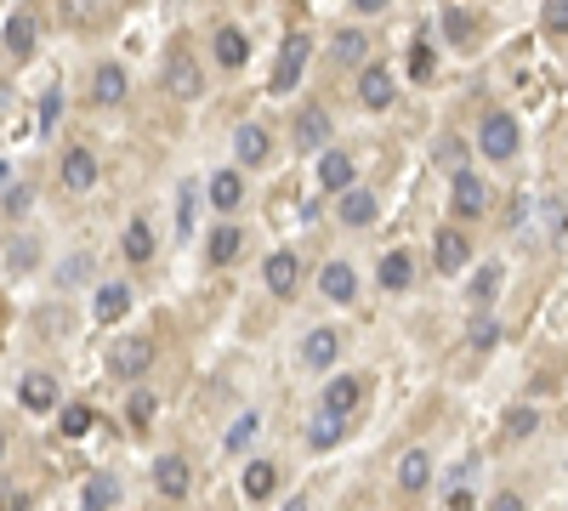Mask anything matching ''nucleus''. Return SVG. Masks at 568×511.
Returning a JSON list of instances; mask_svg holds the SVG:
<instances>
[{"label": "nucleus", "instance_id": "nucleus-21", "mask_svg": "<svg viewBox=\"0 0 568 511\" xmlns=\"http://www.w3.org/2000/svg\"><path fill=\"white\" fill-rule=\"evenodd\" d=\"M120 256H125V262H131V267H148V262H154V228H148L142 216H131V222H125Z\"/></svg>", "mask_w": 568, "mask_h": 511}, {"label": "nucleus", "instance_id": "nucleus-17", "mask_svg": "<svg viewBox=\"0 0 568 511\" xmlns=\"http://www.w3.org/2000/svg\"><path fill=\"white\" fill-rule=\"evenodd\" d=\"M358 404H364V381H358V375H336L319 398V409H330V415H341V421H347Z\"/></svg>", "mask_w": 568, "mask_h": 511}, {"label": "nucleus", "instance_id": "nucleus-24", "mask_svg": "<svg viewBox=\"0 0 568 511\" xmlns=\"http://www.w3.org/2000/svg\"><path fill=\"white\" fill-rule=\"evenodd\" d=\"M239 489H245V500H250V506H262L267 494L279 489V466H273V460H250V466H245V477H239Z\"/></svg>", "mask_w": 568, "mask_h": 511}, {"label": "nucleus", "instance_id": "nucleus-48", "mask_svg": "<svg viewBox=\"0 0 568 511\" xmlns=\"http://www.w3.org/2000/svg\"><path fill=\"white\" fill-rule=\"evenodd\" d=\"M489 511H529V506H523V494H512V489H500L495 500H489Z\"/></svg>", "mask_w": 568, "mask_h": 511}, {"label": "nucleus", "instance_id": "nucleus-23", "mask_svg": "<svg viewBox=\"0 0 568 511\" xmlns=\"http://www.w3.org/2000/svg\"><path fill=\"white\" fill-rule=\"evenodd\" d=\"M341 222H347V228H370L375 216H381V199L370 194V188H347V194H341Z\"/></svg>", "mask_w": 568, "mask_h": 511}, {"label": "nucleus", "instance_id": "nucleus-28", "mask_svg": "<svg viewBox=\"0 0 568 511\" xmlns=\"http://www.w3.org/2000/svg\"><path fill=\"white\" fill-rule=\"evenodd\" d=\"M330 57H336L341 69H364V57H370V35H364V29H341V35L330 40Z\"/></svg>", "mask_w": 568, "mask_h": 511}, {"label": "nucleus", "instance_id": "nucleus-30", "mask_svg": "<svg viewBox=\"0 0 568 511\" xmlns=\"http://www.w3.org/2000/svg\"><path fill=\"white\" fill-rule=\"evenodd\" d=\"M341 432H347V421H341V415H330V409H319V415L307 421V443H313L319 455H324V449H336Z\"/></svg>", "mask_w": 568, "mask_h": 511}, {"label": "nucleus", "instance_id": "nucleus-5", "mask_svg": "<svg viewBox=\"0 0 568 511\" xmlns=\"http://www.w3.org/2000/svg\"><path fill=\"white\" fill-rule=\"evenodd\" d=\"M57 177H63V188H69V194H91V188H97V177H103V165H97V154H91L86 142H74L69 154H63V165H57Z\"/></svg>", "mask_w": 568, "mask_h": 511}, {"label": "nucleus", "instance_id": "nucleus-16", "mask_svg": "<svg viewBox=\"0 0 568 511\" xmlns=\"http://www.w3.org/2000/svg\"><path fill=\"white\" fill-rule=\"evenodd\" d=\"M353 177H358V165L341 154V148H324V154H319V188H324V194H347Z\"/></svg>", "mask_w": 568, "mask_h": 511}, {"label": "nucleus", "instance_id": "nucleus-47", "mask_svg": "<svg viewBox=\"0 0 568 511\" xmlns=\"http://www.w3.org/2000/svg\"><path fill=\"white\" fill-rule=\"evenodd\" d=\"M131 421H137V426L154 421V392H137V398H131Z\"/></svg>", "mask_w": 568, "mask_h": 511}, {"label": "nucleus", "instance_id": "nucleus-18", "mask_svg": "<svg viewBox=\"0 0 568 511\" xmlns=\"http://www.w3.org/2000/svg\"><path fill=\"white\" fill-rule=\"evenodd\" d=\"M319 296H324V301H353V296H358V273L341 262V256L319 267Z\"/></svg>", "mask_w": 568, "mask_h": 511}, {"label": "nucleus", "instance_id": "nucleus-52", "mask_svg": "<svg viewBox=\"0 0 568 511\" xmlns=\"http://www.w3.org/2000/svg\"><path fill=\"white\" fill-rule=\"evenodd\" d=\"M6 182H12V165H6V159H0V188H6Z\"/></svg>", "mask_w": 568, "mask_h": 511}, {"label": "nucleus", "instance_id": "nucleus-2", "mask_svg": "<svg viewBox=\"0 0 568 511\" xmlns=\"http://www.w3.org/2000/svg\"><path fill=\"white\" fill-rule=\"evenodd\" d=\"M154 370V341L148 335H120L114 347H108V375L114 381H137V375Z\"/></svg>", "mask_w": 568, "mask_h": 511}, {"label": "nucleus", "instance_id": "nucleus-10", "mask_svg": "<svg viewBox=\"0 0 568 511\" xmlns=\"http://www.w3.org/2000/svg\"><path fill=\"white\" fill-rule=\"evenodd\" d=\"M154 489L165 494V500H188V489H194V466L182 455H160L154 460Z\"/></svg>", "mask_w": 568, "mask_h": 511}, {"label": "nucleus", "instance_id": "nucleus-8", "mask_svg": "<svg viewBox=\"0 0 568 511\" xmlns=\"http://www.w3.org/2000/svg\"><path fill=\"white\" fill-rule=\"evenodd\" d=\"M165 91H171L177 103H194V97H205V69H199L188 52H177L171 63H165Z\"/></svg>", "mask_w": 568, "mask_h": 511}, {"label": "nucleus", "instance_id": "nucleus-12", "mask_svg": "<svg viewBox=\"0 0 568 511\" xmlns=\"http://www.w3.org/2000/svg\"><path fill=\"white\" fill-rule=\"evenodd\" d=\"M290 137H296V154H324L330 148V114L324 108H302Z\"/></svg>", "mask_w": 568, "mask_h": 511}, {"label": "nucleus", "instance_id": "nucleus-39", "mask_svg": "<svg viewBox=\"0 0 568 511\" xmlns=\"http://www.w3.org/2000/svg\"><path fill=\"white\" fill-rule=\"evenodd\" d=\"M91 267H97V256H86V250H80V256H69V262L57 267V284H63V290H74V284L91 279Z\"/></svg>", "mask_w": 568, "mask_h": 511}, {"label": "nucleus", "instance_id": "nucleus-44", "mask_svg": "<svg viewBox=\"0 0 568 511\" xmlns=\"http://www.w3.org/2000/svg\"><path fill=\"white\" fill-rule=\"evenodd\" d=\"M534 426H540V415H534L529 404H517L512 415H506V438H529Z\"/></svg>", "mask_w": 568, "mask_h": 511}, {"label": "nucleus", "instance_id": "nucleus-19", "mask_svg": "<svg viewBox=\"0 0 568 511\" xmlns=\"http://www.w3.org/2000/svg\"><path fill=\"white\" fill-rule=\"evenodd\" d=\"M35 40H40V18H35V12H12V18H6V52H12V57L29 63V57H35Z\"/></svg>", "mask_w": 568, "mask_h": 511}, {"label": "nucleus", "instance_id": "nucleus-6", "mask_svg": "<svg viewBox=\"0 0 568 511\" xmlns=\"http://www.w3.org/2000/svg\"><path fill=\"white\" fill-rule=\"evenodd\" d=\"M358 103L375 108V114L398 103V80H392L387 63H364V69H358Z\"/></svg>", "mask_w": 568, "mask_h": 511}, {"label": "nucleus", "instance_id": "nucleus-3", "mask_svg": "<svg viewBox=\"0 0 568 511\" xmlns=\"http://www.w3.org/2000/svg\"><path fill=\"white\" fill-rule=\"evenodd\" d=\"M307 57H313V40H307V35H284L267 91H273V97H290V91H296V80H302V69H307Z\"/></svg>", "mask_w": 568, "mask_h": 511}, {"label": "nucleus", "instance_id": "nucleus-42", "mask_svg": "<svg viewBox=\"0 0 568 511\" xmlns=\"http://www.w3.org/2000/svg\"><path fill=\"white\" fill-rule=\"evenodd\" d=\"M540 29L546 35H568V0H546L540 6Z\"/></svg>", "mask_w": 568, "mask_h": 511}, {"label": "nucleus", "instance_id": "nucleus-7", "mask_svg": "<svg viewBox=\"0 0 568 511\" xmlns=\"http://www.w3.org/2000/svg\"><path fill=\"white\" fill-rule=\"evenodd\" d=\"M262 279H267V290L279 301H296V290H302V256H290V250H273L262 262Z\"/></svg>", "mask_w": 568, "mask_h": 511}, {"label": "nucleus", "instance_id": "nucleus-51", "mask_svg": "<svg viewBox=\"0 0 568 511\" xmlns=\"http://www.w3.org/2000/svg\"><path fill=\"white\" fill-rule=\"evenodd\" d=\"M284 511H307V500H302V494H296V500H284Z\"/></svg>", "mask_w": 568, "mask_h": 511}, {"label": "nucleus", "instance_id": "nucleus-41", "mask_svg": "<svg viewBox=\"0 0 568 511\" xmlns=\"http://www.w3.org/2000/svg\"><path fill=\"white\" fill-rule=\"evenodd\" d=\"M0 205H6V216H23L29 205H35V188H29V182H6V194H0Z\"/></svg>", "mask_w": 568, "mask_h": 511}, {"label": "nucleus", "instance_id": "nucleus-13", "mask_svg": "<svg viewBox=\"0 0 568 511\" xmlns=\"http://www.w3.org/2000/svg\"><path fill=\"white\" fill-rule=\"evenodd\" d=\"M205 199H211V211H239L245 205V177L233 171V165H222V171H211V182H205Z\"/></svg>", "mask_w": 568, "mask_h": 511}, {"label": "nucleus", "instance_id": "nucleus-4", "mask_svg": "<svg viewBox=\"0 0 568 511\" xmlns=\"http://www.w3.org/2000/svg\"><path fill=\"white\" fill-rule=\"evenodd\" d=\"M449 211L461 216V222H478L489 211V188L478 182V171H455L449 177Z\"/></svg>", "mask_w": 568, "mask_h": 511}, {"label": "nucleus", "instance_id": "nucleus-37", "mask_svg": "<svg viewBox=\"0 0 568 511\" xmlns=\"http://www.w3.org/2000/svg\"><path fill=\"white\" fill-rule=\"evenodd\" d=\"M35 262H40L35 239H12V250H6V273H35Z\"/></svg>", "mask_w": 568, "mask_h": 511}, {"label": "nucleus", "instance_id": "nucleus-11", "mask_svg": "<svg viewBox=\"0 0 568 511\" xmlns=\"http://www.w3.org/2000/svg\"><path fill=\"white\" fill-rule=\"evenodd\" d=\"M125 91H131V74H125L120 63H97V69H91V103L97 108H120Z\"/></svg>", "mask_w": 568, "mask_h": 511}, {"label": "nucleus", "instance_id": "nucleus-35", "mask_svg": "<svg viewBox=\"0 0 568 511\" xmlns=\"http://www.w3.org/2000/svg\"><path fill=\"white\" fill-rule=\"evenodd\" d=\"M461 159H466V142L461 137H438V142H432V165H444L449 177H455V171H466Z\"/></svg>", "mask_w": 568, "mask_h": 511}, {"label": "nucleus", "instance_id": "nucleus-29", "mask_svg": "<svg viewBox=\"0 0 568 511\" xmlns=\"http://www.w3.org/2000/svg\"><path fill=\"white\" fill-rule=\"evenodd\" d=\"M239 250H245V233L233 228V222H222V228H211V239H205V256H211L216 267L239 262Z\"/></svg>", "mask_w": 568, "mask_h": 511}, {"label": "nucleus", "instance_id": "nucleus-32", "mask_svg": "<svg viewBox=\"0 0 568 511\" xmlns=\"http://www.w3.org/2000/svg\"><path fill=\"white\" fill-rule=\"evenodd\" d=\"M256 432H262V415H256V409H245V415H239V421L228 426V438H222V449H228V455H245L250 443H256Z\"/></svg>", "mask_w": 568, "mask_h": 511}, {"label": "nucleus", "instance_id": "nucleus-34", "mask_svg": "<svg viewBox=\"0 0 568 511\" xmlns=\"http://www.w3.org/2000/svg\"><path fill=\"white\" fill-rule=\"evenodd\" d=\"M444 35H449V46H472V35H478V18H472L466 6H449V12H444Z\"/></svg>", "mask_w": 568, "mask_h": 511}, {"label": "nucleus", "instance_id": "nucleus-15", "mask_svg": "<svg viewBox=\"0 0 568 511\" xmlns=\"http://www.w3.org/2000/svg\"><path fill=\"white\" fill-rule=\"evenodd\" d=\"M432 256H438V273H461V267L472 262V239H466L461 228H438Z\"/></svg>", "mask_w": 568, "mask_h": 511}, {"label": "nucleus", "instance_id": "nucleus-45", "mask_svg": "<svg viewBox=\"0 0 568 511\" xmlns=\"http://www.w3.org/2000/svg\"><path fill=\"white\" fill-rule=\"evenodd\" d=\"M91 432V409L86 404H69L63 409V438H86Z\"/></svg>", "mask_w": 568, "mask_h": 511}, {"label": "nucleus", "instance_id": "nucleus-36", "mask_svg": "<svg viewBox=\"0 0 568 511\" xmlns=\"http://www.w3.org/2000/svg\"><path fill=\"white\" fill-rule=\"evenodd\" d=\"M432 69H438V57H432V40H415V46H409V80H421V86H426V80H432Z\"/></svg>", "mask_w": 568, "mask_h": 511}, {"label": "nucleus", "instance_id": "nucleus-50", "mask_svg": "<svg viewBox=\"0 0 568 511\" xmlns=\"http://www.w3.org/2000/svg\"><path fill=\"white\" fill-rule=\"evenodd\" d=\"M449 511H472V494H466V489H455V494H449Z\"/></svg>", "mask_w": 568, "mask_h": 511}, {"label": "nucleus", "instance_id": "nucleus-27", "mask_svg": "<svg viewBox=\"0 0 568 511\" xmlns=\"http://www.w3.org/2000/svg\"><path fill=\"white\" fill-rule=\"evenodd\" d=\"M426 483H432V455L426 449H404V460H398V489L421 494Z\"/></svg>", "mask_w": 568, "mask_h": 511}, {"label": "nucleus", "instance_id": "nucleus-38", "mask_svg": "<svg viewBox=\"0 0 568 511\" xmlns=\"http://www.w3.org/2000/svg\"><path fill=\"white\" fill-rule=\"evenodd\" d=\"M466 341H472L478 353H489V347L500 341V324H495L489 313H472V324H466Z\"/></svg>", "mask_w": 568, "mask_h": 511}, {"label": "nucleus", "instance_id": "nucleus-9", "mask_svg": "<svg viewBox=\"0 0 568 511\" xmlns=\"http://www.w3.org/2000/svg\"><path fill=\"white\" fill-rule=\"evenodd\" d=\"M57 392H63V387H57V375L29 370V375L18 381V404L29 409V415H52V409H57Z\"/></svg>", "mask_w": 568, "mask_h": 511}, {"label": "nucleus", "instance_id": "nucleus-22", "mask_svg": "<svg viewBox=\"0 0 568 511\" xmlns=\"http://www.w3.org/2000/svg\"><path fill=\"white\" fill-rule=\"evenodd\" d=\"M131 313V284H97V296H91V318L97 324H114V318Z\"/></svg>", "mask_w": 568, "mask_h": 511}, {"label": "nucleus", "instance_id": "nucleus-33", "mask_svg": "<svg viewBox=\"0 0 568 511\" xmlns=\"http://www.w3.org/2000/svg\"><path fill=\"white\" fill-rule=\"evenodd\" d=\"M495 296H500V267L483 262L478 273H472V301H478V313H489V307H495Z\"/></svg>", "mask_w": 568, "mask_h": 511}, {"label": "nucleus", "instance_id": "nucleus-31", "mask_svg": "<svg viewBox=\"0 0 568 511\" xmlns=\"http://www.w3.org/2000/svg\"><path fill=\"white\" fill-rule=\"evenodd\" d=\"M114 500H120V483L108 472L86 477V500H80V511H114Z\"/></svg>", "mask_w": 568, "mask_h": 511}, {"label": "nucleus", "instance_id": "nucleus-49", "mask_svg": "<svg viewBox=\"0 0 568 511\" xmlns=\"http://www.w3.org/2000/svg\"><path fill=\"white\" fill-rule=\"evenodd\" d=\"M347 6H353L358 18H375V12H387L392 0H347Z\"/></svg>", "mask_w": 568, "mask_h": 511}, {"label": "nucleus", "instance_id": "nucleus-46", "mask_svg": "<svg viewBox=\"0 0 568 511\" xmlns=\"http://www.w3.org/2000/svg\"><path fill=\"white\" fill-rule=\"evenodd\" d=\"M0 511H29V494L18 483H0Z\"/></svg>", "mask_w": 568, "mask_h": 511}, {"label": "nucleus", "instance_id": "nucleus-20", "mask_svg": "<svg viewBox=\"0 0 568 511\" xmlns=\"http://www.w3.org/2000/svg\"><path fill=\"white\" fill-rule=\"evenodd\" d=\"M233 154H239V165H262L267 154H273V137H267V125L245 120L239 131H233Z\"/></svg>", "mask_w": 568, "mask_h": 511}, {"label": "nucleus", "instance_id": "nucleus-53", "mask_svg": "<svg viewBox=\"0 0 568 511\" xmlns=\"http://www.w3.org/2000/svg\"><path fill=\"white\" fill-rule=\"evenodd\" d=\"M0 460H6V426H0Z\"/></svg>", "mask_w": 568, "mask_h": 511}, {"label": "nucleus", "instance_id": "nucleus-25", "mask_svg": "<svg viewBox=\"0 0 568 511\" xmlns=\"http://www.w3.org/2000/svg\"><path fill=\"white\" fill-rule=\"evenodd\" d=\"M216 63H222V69H245L250 63V35L245 29H233V23L216 29Z\"/></svg>", "mask_w": 568, "mask_h": 511}, {"label": "nucleus", "instance_id": "nucleus-1", "mask_svg": "<svg viewBox=\"0 0 568 511\" xmlns=\"http://www.w3.org/2000/svg\"><path fill=\"white\" fill-rule=\"evenodd\" d=\"M517 148H523V125H517L512 114H489V120L478 125V154L483 159L506 165V159H517Z\"/></svg>", "mask_w": 568, "mask_h": 511}, {"label": "nucleus", "instance_id": "nucleus-26", "mask_svg": "<svg viewBox=\"0 0 568 511\" xmlns=\"http://www.w3.org/2000/svg\"><path fill=\"white\" fill-rule=\"evenodd\" d=\"M375 279H381V290H409L415 284V256L409 250H387L381 267H375Z\"/></svg>", "mask_w": 568, "mask_h": 511}, {"label": "nucleus", "instance_id": "nucleus-40", "mask_svg": "<svg viewBox=\"0 0 568 511\" xmlns=\"http://www.w3.org/2000/svg\"><path fill=\"white\" fill-rule=\"evenodd\" d=\"M194 205H199V182H182L177 188V233L182 239L194 233Z\"/></svg>", "mask_w": 568, "mask_h": 511}, {"label": "nucleus", "instance_id": "nucleus-54", "mask_svg": "<svg viewBox=\"0 0 568 511\" xmlns=\"http://www.w3.org/2000/svg\"><path fill=\"white\" fill-rule=\"evenodd\" d=\"M0 103H6V80H0Z\"/></svg>", "mask_w": 568, "mask_h": 511}, {"label": "nucleus", "instance_id": "nucleus-43", "mask_svg": "<svg viewBox=\"0 0 568 511\" xmlns=\"http://www.w3.org/2000/svg\"><path fill=\"white\" fill-rule=\"evenodd\" d=\"M57 120H63V86H46V97H40V131H57Z\"/></svg>", "mask_w": 568, "mask_h": 511}, {"label": "nucleus", "instance_id": "nucleus-14", "mask_svg": "<svg viewBox=\"0 0 568 511\" xmlns=\"http://www.w3.org/2000/svg\"><path fill=\"white\" fill-rule=\"evenodd\" d=\"M336 358H341V330H330V324L307 330V341H302V364L307 370H336Z\"/></svg>", "mask_w": 568, "mask_h": 511}]
</instances>
